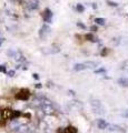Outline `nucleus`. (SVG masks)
<instances>
[{
	"instance_id": "obj_1",
	"label": "nucleus",
	"mask_w": 128,
	"mask_h": 133,
	"mask_svg": "<svg viewBox=\"0 0 128 133\" xmlns=\"http://www.w3.org/2000/svg\"><path fill=\"white\" fill-rule=\"evenodd\" d=\"M92 107H93V109H94V111L96 112V113H99V114H104L105 113V109H104V107H102V104L100 103L99 100L93 99L92 100Z\"/></svg>"
},
{
	"instance_id": "obj_2",
	"label": "nucleus",
	"mask_w": 128,
	"mask_h": 133,
	"mask_svg": "<svg viewBox=\"0 0 128 133\" xmlns=\"http://www.w3.org/2000/svg\"><path fill=\"white\" fill-rule=\"evenodd\" d=\"M30 98V91L28 89H21L18 93H16V99L21 100V101H27Z\"/></svg>"
},
{
	"instance_id": "obj_3",
	"label": "nucleus",
	"mask_w": 128,
	"mask_h": 133,
	"mask_svg": "<svg viewBox=\"0 0 128 133\" xmlns=\"http://www.w3.org/2000/svg\"><path fill=\"white\" fill-rule=\"evenodd\" d=\"M49 35H50V28H49L47 24H44V26L40 28V30H39L40 39H46Z\"/></svg>"
},
{
	"instance_id": "obj_4",
	"label": "nucleus",
	"mask_w": 128,
	"mask_h": 133,
	"mask_svg": "<svg viewBox=\"0 0 128 133\" xmlns=\"http://www.w3.org/2000/svg\"><path fill=\"white\" fill-rule=\"evenodd\" d=\"M42 19H44V21L45 22H51V20H52V11L50 9H45L44 11V14H42Z\"/></svg>"
},
{
	"instance_id": "obj_5",
	"label": "nucleus",
	"mask_w": 128,
	"mask_h": 133,
	"mask_svg": "<svg viewBox=\"0 0 128 133\" xmlns=\"http://www.w3.org/2000/svg\"><path fill=\"white\" fill-rule=\"evenodd\" d=\"M41 109L46 112V113H51L52 112L51 102L48 101V100H45V102H41Z\"/></svg>"
},
{
	"instance_id": "obj_6",
	"label": "nucleus",
	"mask_w": 128,
	"mask_h": 133,
	"mask_svg": "<svg viewBox=\"0 0 128 133\" xmlns=\"http://www.w3.org/2000/svg\"><path fill=\"white\" fill-rule=\"evenodd\" d=\"M2 116H3V119L12 120L14 119V111L10 110V109H5L2 111Z\"/></svg>"
},
{
	"instance_id": "obj_7",
	"label": "nucleus",
	"mask_w": 128,
	"mask_h": 133,
	"mask_svg": "<svg viewBox=\"0 0 128 133\" xmlns=\"http://www.w3.org/2000/svg\"><path fill=\"white\" fill-rule=\"evenodd\" d=\"M97 125H98V129H100V130H105L106 128H108V123H107L105 120H102V119H99L98 121H97Z\"/></svg>"
},
{
	"instance_id": "obj_8",
	"label": "nucleus",
	"mask_w": 128,
	"mask_h": 133,
	"mask_svg": "<svg viewBox=\"0 0 128 133\" xmlns=\"http://www.w3.org/2000/svg\"><path fill=\"white\" fill-rule=\"evenodd\" d=\"M84 63H85L87 69H95V68H97L98 64H99L96 61H87V62H84Z\"/></svg>"
},
{
	"instance_id": "obj_9",
	"label": "nucleus",
	"mask_w": 128,
	"mask_h": 133,
	"mask_svg": "<svg viewBox=\"0 0 128 133\" xmlns=\"http://www.w3.org/2000/svg\"><path fill=\"white\" fill-rule=\"evenodd\" d=\"M85 69H87L85 63H76L74 65V70H75V71H81V70H85Z\"/></svg>"
},
{
	"instance_id": "obj_10",
	"label": "nucleus",
	"mask_w": 128,
	"mask_h": 133,
	"mask_svg": "<svg viewBox=\"0 0 128 133\" xmlns=\"http://www.w3.org/2000/svg\"><path fill=\"white\" fill-rule=\"evenodd\" d=\"M118 84L120 87H128V78H120V79H118Z\"/></svg>"
},
{
	"instance_id": "obj_11",
	"label": "nucleus",
	"mask_w": 128,
	"mask_h": 133,
	"mask_svg": "<svg viewBox=\"0 0 128 133\" xmlns=\"http://www.w3.org/2000/svg\"><path fill=\"white\" fill-rule=\"evenodd\" d=\"M65 133H77V129L75 127H71L69 125L65 129Z\"/></svg>"
},
{
	"instance_id": "obj_12",
	"label": "nucleus",
	"mask_w": 128,
	"mask_h": 133,
	"mask_svg": "<svg viewBox=\"0 0 128 133\" xmlns=\"http://www.w3.org/2000/svg\"><path fill=\"white\" fill-rule=\"evenodd\" d=\"M85 38H86V40H88V41H92V42H96L97 41V39L94 37V35L93 33H87V35L85 36Z\"/></svg>"
},
{
	"instance_id": "obj_13",
	"label": "nucleus",
	"mask_w": 128,
	"mask_h": 133,
	"mask_svg": "<svg viewBox=\"0 0 128 133\" xmlns=\"http://www.w3.org/2000/svg\"><path fill=\"white\" fill-rule=\"evenodd\" d=\"M95 22H96L97 24H99V26H104V24L106 23V20L104 18H96L95 19Z\"/></svg>"
},
{
	"instance_id": "obj_14",
	"label": "nucleus",
	"mask_w": 128,
	"mask_h": 133,
	"mask_svg": "<svg viewBox=\"0 0 128 133\" xmlns=\"http://www.w3.org/2000/svg\"><path fill=\"white\" fill-rule=\"evenodd\" d=\"M76 9H77V11H78V12H84V10H85V7L82 6L81 3H78L77 7H76Z\"/></svg>"
},
{
	"instance_id": "obj_15",
	"label": "nucleus",
	"mask_w": 128,
	"mask_h": 133,
	"mask_svg": "<svg viewBox=\"0 0 128 133\" xmlns=\"http://www.w3.org/2000/svg\"><path fill=\"white\" fill-rule=\"evenodd\" d=\"M107 3L111 7H118V3L117 2H114V1H110V0H107Z\"/></svg>"
},
{
	"instance_id": "obj_16",
	"label": "nucleus",
	"mask_w": 128,
	"mask_h": 133,
	"mask_svg": "<svg viewBox=\"0 0 128 133\" xmlns=\"http://www.w3.org/2000/svg\"><path fill=\"white\" fill-rule=\"evenodd\" d=\"M105 72H106V69L105 68H100V69L95 70V73H105Z\"/></svg>"
},
{
	"instance_id": "obj_17",
	"label": "nucleus",
	"mask_w": 128,
	"mask_h": 133,
	"mask_svg": "<svg viewBox=\"0 0 128 133\" xmlns=\"http://www.w3.org/2000/svg\"><path fill=\"white\" fill-rule=\"evenodd\" d=\"M0 72L7 73V69H6V65H3V64H1V65H0Z\"/></svg>"
},
{
	"instance_id": "obj_18",
	"label": "nucleus",
	"mask_w": 128,
	"mask_h": 133,
	"mask_svg": "<svg viewBox=\"0 0 128 133\" xmlns=\"http://www.w3.org/2000/svg\"><path fill=\"white\" fill-rule=\"evenodd\" d=\"M20 115H21V113H20L19 111H14V119L15 118H19Z\"/></svg>"
},
{
	"instance_id": "obj_19",
	"label": "nucleus",
	"mask_w": 128,
	"mask_h": 133,
	"mask_svg": "<svg viewBox=\"0 0 128 133\" xmlns=\"http://www.w3.org/2000/svg\"><path fill=\"white\" fill-rule=\"evenodd\" d=\"M77 26L79 28H81V29H86V26L84 23H81V22H77Z\"/></svg>"
},
{
	"instance_id": "obj_20",
	"label": "nucleus",
	"mask_w": 128,
	"mask_h": 133,
	"mask_svg": "<svg viewBox=\"0 0 128 133\" xmlns=\"http://www.w3.org/2000/svg\"><path fill=\"white\" fill-rule=\"evenodd\" d=\"M7 74L9 77H14L15 76V71H14V70H11V71H7Z\"/></svg>"
},
{
	"instance_id": "obj_21",
	"label": "nucleus",
	"mask_w": 128,
	"mask_h": 133,
	"mask_svg": "<svg viewBox=\"0 0 128 133\" xmlns=\"http://www.w3.org/2000/svg\"><path fill=\"white\" fill-rule=\"evenodd\" d=\"M107 53H108V50H107V49H104V50L101 51V56H106Z\"/></svg>"
},
{
	"instance_id": "obj_22",
	"label": "nucleus",
	"mask_w": 128,
	"mask_h": 133,
	"mask_svg": "<svg viewBox=\"0 0 128 133\" xmlns=\"http://www.w3.org/2000/svg\"><path fill=\"white\" fill-rule=\"evenodd\" d=\"M123 116H125V118H128V110L124 112V113H123Z\"/></svg>"
},
{
	"instance_id": "obj_23",
	"label": "nucleus",
	"mask_w": 128,
	"mask_h": 133,
	"mask_svg": "<svg viewBox=\"0 0 128 133\" xmlns=\"http://www.w3.org/2000/svg\"><path fill=\"white\" fill-rule=\"evenodd\" d=\"M57 132H58V133H65V129L61 128V129H59V130L57 131Z\"/></svg>"
},
{
	"instance_id": "obj_24",
	"label": "nucleus",
	"mask_w": 128,
	"mask_h": 133,
	"mask_svg": "<svg viewBox=\"0 0 128 133\" xmlns=\"http://www.w3.org/2000/svg\"><path fill=\"white\" fill-rule=\"evenodd\" d=\"M90 29H92L93 31H97V27H96V26H93V27L90 28Z\"/></svg>"
},
{
	"instance_id": "obj_25",
	"label": "nucleus",
	"mask_w": 128,
	"mask_h": 133,
	"mask_svg": "<svg viewBox=\"0 0 128 133\" xmlns=\"http://www.w3.org/2000/svg\"><path fill=\"white\" fill-rule=\"evenodd\" d=\"M34 78H35V79H37V80H38V79H39L38 74H37V73H34Z\"/></svg>"
},
{
	"instance_id": "obj_26",
	"label": "nucleus",
	"mask_w": 128,
	"mask_h": 133,
	"mask_svg": "<svg viewBox=\"0 0 128 133\" xmlns=\"http://www.w3.org/2000/svg\"><path fill=\"white\" fill-rule=\"evenodd\" d=\"M3 41H5V39H3V38H0V45H1V43L3 42Z\"/></svg>"
}]
</instances>
